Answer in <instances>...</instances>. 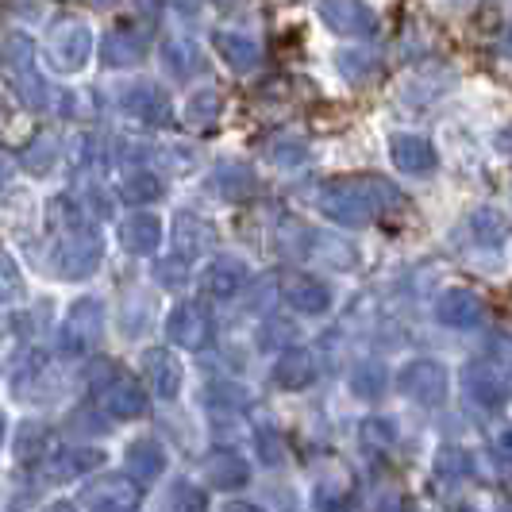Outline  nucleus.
<instances>
[{
	"instance_id": "1",
	"label": "nucleus",
	"mask_w": 512,
	"mask_h": 512,
	"mask_svg": "<svg viewBox=\"0 0 512 512\" xmlns=\"http://www.w3.org/2000/svg\"><path fill=\"white\" fill-rule=\"evenodd\" d=\"M89 54H93V31L81 20H66L51 31L47 39V58L58 74H77L89 66Z\"/></svg>"
},
{
	"instance_id": "2",
	"label": "nucleus",
	"mask_w": 512,
	"mask_h": 512,
	"mask_svg": "<svg viewBox=\"0 0 512 512\" xmlns=\"http://www.w3.org/2000/svg\"><path fill=\"white\" fill-rule=\"evenodd\" d=\"M316 12H320V20L328 24V31L347 35V39L370 35V31L378 27V20H374V12H370L366 0H320Z\"/></svg>"
},
{
	"instance_id": "3",
	"label": "nucleus",
	"mask_w": 512,
	"mask_h": 512,
	"mask_svg": "<svg viewBox=\"0 0 512 512\" xmlns=\"http://www.w3.org/2000/svg\"><path fill=\"white\" fill-rule=\"evenodd\" d=\"M397 385L416 397V401H443V393H447V374H443V366L439 362H412L405 366L401 374H397Z\"/></svg>"
},
{
	"instance_id": "4",
	"label": "nucleus",
	"mask_w": 512,
	"mask_h": 512,
	"mask_svg": "<svg viewBox=\"0 0 512 512\" xmlns=\"http://www.w3.org/2000/svg\"><path fill=\"white\" fill-rule=\"evenodd\" d=\"M208 335H212V324H208L205 308L193 305V301H185V305L174 308V316H170V339H174V343L197 351V347L208 343Z\"/></svg>"
},
{
	"instance_id": "5",
	"label": "nucleus",
	"mask_w": 512,
	"mask_h": 512,
	"mask_svg": "<svg viewBox=\"0 0 512 512\" xmlns=\"http://www.w3.org/2000/svg\"><path fill=\"white\" fill-rule=\"evenodd\" d=\"M282 293H285V301L297 308V312H305V316L328 312V305H332L328 289L316 282V278H308V274H285Z\"/></svg>"
},
{
	"instance_id": "6",
	"label": "nucleus",
	"mask_w": 512,
	"mask_h": 512,
	"mask_svg": "<svg viewBox=\"0 0 512 512\" xmlns=\"http://www.w3.org/2000/svg\"><path fill=\"white\" fill-rule=\"evenodd\" d=\"M212 47H216V54L228 62L231 70H255L258 58H262V51H258V43L251 39V35H239V31H216L212 35Z\"/></svg>"
},
{
	"instance_id": "7",
	"label": "nucleus",
	"mask_w": 512,
	"mask_h": 512,
	"mask_svg": "<svg viewBox=\"0 0 512 512\" xmlns=\"http://www.w3.org/2000/svg\"><path fill=\"white\" fill-rule=\"evenodd\" d=\"M97 258H101L97 239L89 243V235H74V239H66V243L58 247L54 262L62 266V274H66V278H85V274H93Z\"/></svg>"
},
{
	"instance_id": "8",
	"label": "nucleus",
	"mask_w": 512,
	"mask_h": 512,
	"mask_svg": "<svg viewBox=\"0 0 512 512\" xmlns=\"http://www.w3.org/2000/svg\"><path fill=\"white\" fill-rule=\"evenodd\" d=\"M135 486L128 482H120V478H101V482H93V486L85 489V505L97 512H124L135 505Z\"/></svg>"
},
{
	"instance_id": "9",
	"label": "nucleus",
	"mask_w": 512,
	"mask_h": 512,
	"mask_svg": "<svg viewBox=\"0 0 512 512\" xmlns=\"http://www.w3.org/2000/svg\"><path fill=\"white\" fill-rule=\"evenodd\" d=\"M389 158H393V166H397V170H405V174H428V170L436 166V151H432V143H424V139H416V135H401V139H393Z\"/></svg>"
},
{
	"instance_id": "10",
	"label": "nucleus",
	"mask_w": 512,
	"mask_h": 512,
	"mask_svg": "<svg viewBox=\"0 0 512 512\" xmlns=\"http://www.w3.org/2000/svg\"><path fill=\"white\" fill-rule=\"evenodd\" d=\"M158 220L147 216V212H139V216H131L120 224V243H124V251L131 255H151L154 247H158Z\"/></svg>"
},
{
	"instance_id": "11",
	"label": "nucleus",
	"mask_w": 512,
	"mask_h": 512,
	"mask_svg": "<svg viewBox=\"0 0 512 512\" xmlns=\"http://www.w3.org/2000/svg\"><path fill=\"white\" fill-rule=\"evenodd\" d=\"M147 374H151V389L158 393V397H178V389H181V362L178 359H170L166 351H154V355H147Z\"/></svg>"
},
{
	"instance_id": "12",
	"label": "nucleus",
	"mask_w": 512,
	"mask_h": 512,
	"mask_svg": "<svg viewBox=\"0 0 512 512\" xmlns=\"http://www.w3.org/2000/svg\"><path fill=\"white\" fill-rule=\"evenodd\" d=\"M439 320L451 328H474L482 320V301L474 293H447L439 301Z\"/></svg>"
},
{
	"instance_id": "13",
	"label": "nucleus",
	"mask_w": 512,
	"mask_h": 512,
	"mask_svg": "<svg viewBox=\"0 0 512 512\" xmlns=\"http://www.w3.org/2000/svg\"><path fill=\"white\" fill-rule=\"evenodd\" d=\"M312 378H316V366H312V355H305V351H285L274 366V382L282 389H305Z\"/></svg>"
},
{
	"instance_id": "14",
	"label": "nucleus",
	"mask_w": 512,
	"mask_h": 512,
	"mask_svg": "<svg viewBox=\"0 0 512 512\" xmlns=\"http://www.w3.org/2000/svg\"><path fill=\"white\" fill-rule=\"evenodd\" d=\"M104 409L112 412V416H139V412L147 409V393L139 389V385H131V382H116V385H108L104 389Z\"/></svg>"
},
{
	"instance_id": "15",
	"label": "nucleus",
	"mask_w": 512,
	"mask_h": 512,
	"mask_svg": "<svg viewBox=\"0 0 512 512\" xmlns=\"http://www.w3.org/2000/svg\"><path fill=\"white\" fill-rule=\"evenodd\" d=\"M205 470H208V482H212L216 489H235L247 482V462L239 459V455H231V451L212 455Z\"/></svg>"
},
{
	"instance_id": "16",
	"label": "nucleus",
	"mask_w": 512,
	"mask_h": 512,
	"mask_svg": "<svg viewBox=\"0 0 512 512\" xmlns=\"http://www.w3.org/2000/svg\"><path fill=\"white\" fill-rule=\"evenodd\" d=\"M239 285H243V270L235 266V262H216V266H208L205 274V289L212 297H235L239 293Z\"/></svg>"
},
{
	"instance_id": "17",
	"label": "nucleus",
	"mask_w": 512,
	"mask_h": 512,
	"mask_svg": "<svg viewBox=\"0 0 512 512\" xmlns=\"http://www.w3.org/2000/svg\"><path fill=\"white\" fill-rule=\"evenodd\" d=\"M212 243V228L197 216H181L178 220V247L185 255H205Z\"/></svg>"
},
{
	"instance_id": "18",
	"label": "nucleus",
	"mask_w": 512,
	"mask_h": 512,
	"mask_svg": "<svg viewBox=\"0 0 512 512\" xmlns=\"http://www.w3.org/2000/svg\"><path fill=\"white\" fill-rule=\"evenodd\" d=\"M124 104H128V112L143 116V120H151V116L162 120V112H166V97H162L158 89H151V85H131Z\"/></svg>"
},
{
	"instance_id": "19",
	"label": "nucleus",
	"mask_w": 512,
	"mask_h": 512,
	"mask_svg": "<svg viewBox=\"0 0 512 512\" xmlns=\"http://www.w3.org/2000/svg\"><path fill=\"white\" fill-rule=\"evenodd\" d=\"M162 62H166V70L170 74H193L197 70V62H201V54H197V47L193 43H185V39H174V43H166L162 47Z\"/></svg>"
},
{
	"instance_id": "20",
	"label": "nucleus",
	"mask_w": 512,
	"mask_h": 512,
	"mask_svg": "<svg viewBox=\"0 0 512 512\" xmlns=\"http://www.w3.org/2000/svg\"><path fill=\"white\" fill-rule=\"evenodd\" d=\"M104 58H108V66H131V62L143 58V47L135 43L131 31H112V39L104 47Z\"/></svg>"
},
{
	"instance_id": "21",
	"label": "nucleus",
	"mask_w": 512,
	"mask_h": 512,
	"mask_svg": "<svg viewBox=\"0 0 512 512\" xmlns=\"http://www.w3.org/2000/svg\"><path fill=\"white\" fill-rule=\"evenodd\" d=\"M120 197H124L128 205H151L154 197H162V185H158V178H151V174H131V178L120 185Z\"/></svg>"
},
{
	"instance_id": "22",
	"label": "nucleus",
	"mask_w": 512,
	"mask_h": 512,
	"mask_svg": "<svg viewBox=\"0 0 512 512\" xmlns=\"http://www.w3.org/2000/svg\"><path fill=\"white\" fill-rule=\"evenodd\" d=\"M128 466L139 474V478H151V474H162V466H166V455L154 447V443H135L128 455Z\"/></svg>"
},
{
	"instance_id": "23",
	"label": "nucleus",
	"mask_w": 512,
	"mask_h": 512,
	"mask_svg": "<svg viewBox=\"0 0 512 512\" xmlns=\"http://www.w3.org/2000/svg\"><path fill=\"white\" fill-rule=\"evenodd\" d=\"M466 385H470V393H474L482 405H497V401H501V385H497V378L489 374V366L466 370Z\"/></svg>"
},
{
	"instance_id": "24",
	"label": "nucleus",
	"mask_w": 512,
	"mask_h": 512,
	"mask_svg": "<svg viewBox=\"0 0 512 512\" xmlns=\"http://www.w3.org/2000/svg\"><path fill=\"white\" fill-rule=\"evenodd\" d=\"M474 231H478L482 239H505V235H509V220H505L501 212H493V208H482V212L474 216Z\"/></svg>"
},
{
	"instance_id": "25",
	"label": "nucleus",
	"mask_w": 512,
	"mask_h": 512,
	"mask_svg": "<svg viewBox=\"0 0 512 512\" xmlns=\"http://www.w3.org/2000/svg\"><path fill=\"white\" fill-rule=\"evenodd\" d=\"M208 112L216 116V93L212 89H201L189 97V120H208Z\"/></svg>"
},
{
	"instance_id": "26",
	"label": "nucleus",
	"mask_w": 512,
	"mask_h": 512,
	"mask_svg": "<svg viewBox=\"0 0 512 512\" xmlns=\"http://www.w3.org/2000/svg\"><path fill=\"white\" fill-rule=\"evenodd\" d=\"M158 282L170 285V289H178L181 282H185V262H158Z\"/></svg>"
},
{
	"instance_id": "27",
	"label": "nucleus",
	"mask_w": 512,
	"mask_h": 512,
	"mask_svg": "<svg viewBox=\"0 0 512 512\" xmlns=\"http://www.w3.org/2000/svg\"><path fill=\"white\" fill-rule=\"evenodd\" d=\"M174 505H178V512L181 509H189V512H205V493L201 489H178V497H174Z\"/></svg>"
},
{
	"instance_id": "28",
	"label": "nucleus",
	"mask_w": 512,
	"mask_h": 512,
	"mask_svg": "<svg viewBox=\"0 0 512 512\" xmlns=\"http://www.w3.org/2000/svg\"><path fill=\"white\" fill-rule=\"evenodd\" d=\"M362 385H370V397L374 393H382V370L378 366H370V374H366V366H362L359 374H355V389L362 393Z\"/></svg>"
},
{
	"instance_id": "29",
	"label": "nucleus",
	"mask_w": 512,
	"mask_h": 512,
	"mask_svg": "<svg viewBox=\"0 0 512 512\" xmlns=\"http://www.w3.org/2000/svg\"><path fill=\"white\" fill-rule=\"evenodd\" d=\"M228 512H258V509H251V505H231Z\"/></svg>"
},
{
	"instance_id": "30",
	"label": "nucleus",
	"mask_w": 512,
	"mask_h": 512,
	"mask_svg": "<svg viewBox=\"0 0 512 512\" xmlns=\"http://www.w3.org/2000/svg\"><path fill=\"white\" fill-rule=\"evenodd\" d=\"M47 512H74L70 505H54V509H47Z\"/></svg>"
},
{
	"instance_id": "31",
	"label": "nucleus",
	"mask_w": 512,
	"mask_h": 512,
	"mask_svg": "<svg viewBox=\"0 0 512 512\" xmlns=\"http://www.w3.org/2000/svg\"><path fill=\"white\" fill-rule=\"evenodd\" d=\"M505 51H509V54H512V31H509V43H505Z\"/></svg>"
}]
</instances>
